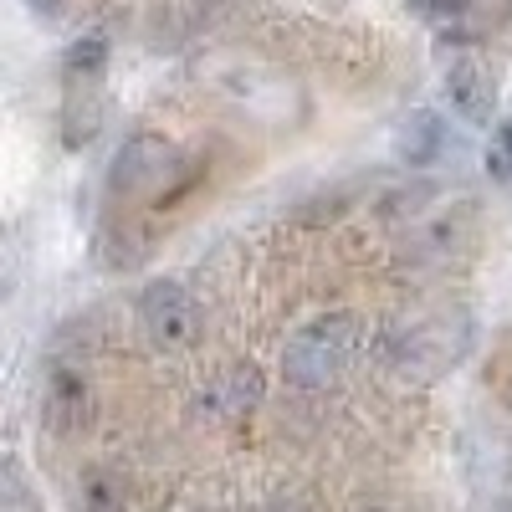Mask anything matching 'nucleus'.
Listing matches in <instances>:
<instances>
[{"label":"nucleus","instance_id":"f257e3e1","mask_svg":"<svg viewBox=\"0 0 512 512\" xmlns=\"http://www.w3.org/2000/svg\"><path fill=\"white\" fill-rule=\"evenodd\" d=\"M354 349H359V318L354 313H323L287 338L282 379L292 390H328L349 369Z\"/></svg>","mask_w":512,"mask_h":512},{"label":"nucleus","instance_id":"f03ea898","mask_svg":"<svg viewBox=\"0 0 512 512\" xmlns=\"http://www.w3.org/2000/svg\"><path fill=\"white\" fill-rule=\"evenodd\" d=\"M185 180H190V159L164 134H134L113 154V175H108L118 200H144V205L169 200Z\"/></svg>","mask_w":512,"mask_h":512},{"label":"nucleus","instance_id":"7ed1b4c3","mask_svg":"<svg viewBox=\"0 0 512 512\" xmlns=\"http://www.w3.org/2000/svg\"><path fill=\"white\" fill-rule=\"evenodd\" d=\"M139 328L159 354H185L205 333V308L190 287H180L175 277H159L139 292Z\"/></svg>","mask_w":512,"mask_h":512},{"label":"nucleus","instance_id":"20e7f679","mask_svg":"<svg viewBox=\"0 0 512 512\" xmlns=\"http://www.w3.org/2000/svg\"><path fill=\"white\" fill-rule=\"evenodd\" d=\"M466 338H472V328H466V313L420 323V328H410V333L400 338L395 364H400L410 379H441V374L466 354Z\"/></svg>","mask_w":512,"mask_h":512},{"label":"nucleus","instance_id":"39448f33","mask_svg":"<svg viewBox=\"0 0 512 512\" xmlns=\"http://www.w3.org/2000/svg\"><path fill=\"white\" fill-rule=\"evenodd\" d=\"M446 93H451V103L466 123H492L497 118V72L477 52H461L446 67Z\"/></svg>","mask_w":512,"mask_h":512},{"label":"nucleus","instance_id":"423d86ee","mask_svg":"<svg viewBox=\"0 0 512 512\" xmlns=\"http://www.w3.org/2000/svg\"><path fill=\"white\" fill-rule=\"evenodd\" d=\"M93 420V390L72 364H57L47 374V425L57 431H77V425Z\"/></svg>","mask_w":512,"mask_h":512},{"label":"nucleus","instance_id":"0eeeda50","mask_svg":"<svg viewBox=\"0 0 512 512\" xmlns=\"http://www.w3.org/2000/svg\"><path fill=\"white\" fill-rule=\"evenodd\" d=\"M395 149H400V159H405V164H431V159L446 149V123H441V113L415 108V113L400 123Z\"/></svg>","mask_w":512,"mask_h":512},{"label":"nucleus","instance_id":"6e6552de","mask_svg":"<svg viewBox=\"0 0 512 512\" xmlns=\"http://www.w3.org/2000/svg\"><path fill=\"white\" fill-rule=\"evenodd\" d=\"M256 400H262V379H256L251 364H236L231 374H221V379L205 390V405H210V410H221V415L256 410Z\"/></svg>","mask_w":512,"mask_h":512},{"label":"nucleus","instance_id":"1a4fd4ad","mask_svg":"<svg viewBox=\"0 0 512 512\" xmlns=\"http://www.w3.org/2000/svg\"><path fill=\"white\" fill-rule=\"evenodd\" d=\"M103 67H108V36H103V31H88L82 41H72V52H67V77L88 82V77H98Z\"/></svg>","mask_w":512,"mask_h":512},{"label":"nucleus","instance_id":"9d476101","mask_svg":"<svg viewBox=\"0 0 512 512\" xmlns=\"http://www.w3.org/2000/svg\"><path fill=\"white\" fill-rule=\"evenodd\" d=\"M487 175L512 190V123H497L487 139Z\"/></svg>","mask_w":512,"mask_h":512},{"label":"nucleus","instance_id":"9b49d317","mask_svg":"<svg viewBox=\"0 0 512 512\" xmlns=\"http://www.w3.org/2000/svg\"><path fill=\"white\" fill-rule=\"evenodd\" d=\"M82 487H88V497H82V502H88V512H113L118 507V482H108L103 472H93Z\"/></svg>","mask_w":512,"mask_h":512},{"label":"nucleus","instance_id":"f8f14e48","mask_svg":"<svg viewBox=\"0 0 512 512\" xmlns=\"http://www.w3.org/2000/svg\"><path fill=\"white\" fill-rule=\"evenodd\" d=\"M0 512H6V507H0Z\"/></svg>","mask_w":512,"mask_h":512}]
</instances>
